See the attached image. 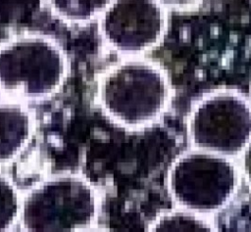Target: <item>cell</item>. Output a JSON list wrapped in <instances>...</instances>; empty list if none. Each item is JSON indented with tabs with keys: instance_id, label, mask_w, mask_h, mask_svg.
Here are the masks:
<instances>
[{
	"instance_id": "1",
	"label": "cell",
	"mask_w": 251,
	"mask_h": 232,
	"mask_svg": "<svg viewBox=\"0 0 251 232\" xmlns=\"http://www.w3.org/2000/svg\"><path fill=\"white\" fill-rule=\"evenodd\" d=\"M172 97L169 78L156 63L129 57L108 68L97 85L98 104L115 123L129 129L158 120Z\"/></svg>"
},
{
	"instance_id": "7",
	"label": "cell",
	"mask_w": 251,
	"mask_h": 232,
	"mask_svg": "<svg viewBox=\"0 0 251 232\" xmlns=\"http://www.w3.org/2000/svg\"><path fill=\"white\" fill-rule=\"evenodd\" d=\"M34 132L31 112L14 99L0 100V164L18 158Z\"/></svg>"
},
{
	"instance_id": "9",
	"label": "cell",
	"mask_w": 251,
	"mask_h": 232,
	"mask_svg": "<svg viewBox=\"0 0 251 232\" xmlns=\"http://www.w3.org/2000/svg\"><path fill=\"white\" fill-rule=\"evenodd\" d=\"M149 231H212V224L192 210L161 212L148 226Z\"/></svg>"
},
{
	"instance_id": "2",
	"label": "cell",
	"mask_w": 251,
	"mask_h": 232,
	"mask_svg": "<svg viewBox=\"0 0 251 232\" xmlns=\"http://www.w3.org/2000/svg\"><path fill=\"white\" fill-rule=\"evenodd\" d=\"M100 209L97 189L82 175L60 173L39 181L22 196L25 231H77L95 225Z\"/></svg>"
},
{
	"instance_id": "12",
	"label": "cell",
	"mask_w": 251,
	"mask_h": 232,
	"mask_svg": "<svg viewBox=\"0 0 251 232\" xmlns=\"http://www.w3.org/2000/svg\"><path fill=\"white\" fill-rule=\"evenodd\" d=\"M242 165H243V172H244L245 178L251 186V139L243 150Z\"/></svg>"
},
{
	"instance_id": "6",
	"label": "cell",
	"mask_w": 251,
	"mask_h": 232,
	"mask_svg": "<svg viewBox=\"0 0 251 232\" xmlns=\"http://www.w3.org/2000/svg\"><path fill=\"white\" fill-rule=\"evenodd\" d=\"M165 7L156 0H113L99 18L106 45L136 57L157 46L166 32Z\"/></svg>"
},
{
	"instance_id": "4",
	"label": "cell",
	"mask_w": 251,
	"mask_h": 232,
	"mask_svg": "<svg viewBox=\"0 0 251 232\" xmlns=\"http://www.w3.org/2000/svg\"><path fill=\"white\" fill-rule=\"evenodd\" d=\"M169 190L180 207L195 212L218 210L233 197L238 172L227 158L200 150L179 157L172 165Z\"/></svg>"
},
{
	"instance_id": "11",
	"label": "cell",
	"mask_w": 251,
	"mask_h": 232,
	"mask_svg": "<svg viewBox=\"0 0 251 232\" xmlns=\"http://www.w3.org/2000/svg\"><path fill=\"white\" fill-rule=\"evenodd\" d=\"M165 8L189 9L198 6L203 0H156Z\"/></svg>"
},
{
	"instance_id": "3",
	"label": "cell",
	"mask_w": 251,
	"mask_h": 232,
	"mask_svg": "<svg viewBox=\"0 0 251 232\" xmlns=\"http://www.w3.org/2000/svg\"><path fill=\"white\" fill-rule=\"evenodd\" d=\"M67 75V59L52 39L21 34L0 44V91L18 101L51 97Z\"/></svg>"
},
{
	"instance_id": "5",
	"label": "cell",
	"mask_w": 251,
	"mask_h": 232,
	"mask_svg": "<svg viewBox=\"0 0 251 232\" xmlns=\"http://www.w3.org/2000/svg\"><path fill=\"white\" fill-rule=\"evenodd\" d=\"M188 134L199 150L220 155L242 152L251 139V105L235 91L207 94L190 111Z\"/></svg>"
},
{
	"instance_id": "8",
	"label": "cell",
	"mask_w": 251,
	"mask_h": 232,
	"mask_svg": "<svg viewBox=\"0 0 251 232\" xmlns=\"http://www.w3.org/2000/svg\"><path fill=\"white\" fill-rule=\"evenodd\" d=\"M113 0H47L51 13L71 23H83L100 18Z\"/></svg>"
},
{
	"instance_id": "10",
	"label": "cell",
	"mask_w": 251,
	"mask_h": 232,
	"mask_svg": "<svg viewBox=\"0 0 251 232\" xmlns=\"http://www.w3.org/2000/svg\"><path fill=\"white\" fill-rule=\"evenodd\" d=\"M22 196L15 184L0 174V231L12 229L20 220Z\"/></svg>"
}]
</instances>
